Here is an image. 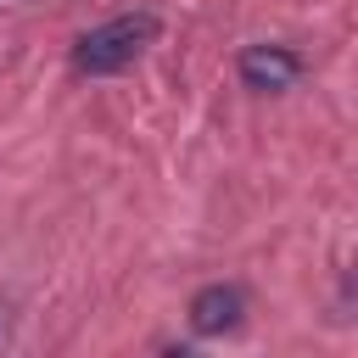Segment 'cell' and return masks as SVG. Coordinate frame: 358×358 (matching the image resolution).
Returning a JSON list of instances; mask_svg holds the SVG:
<instances>
[{
  "label": "cell",
  "instance_id": "obj_1",
  "mask_svg": "<svg viewBox=\"0 0 358 358\" xmlns=\"http://www.w3.org/2000/svg\"><path fill=\"white\" fill-rule=\"evenodd\" d=\"M157 39V17L151 11H123L101 28H90L78 45H73V67L90 73V78H106V73H123L145 45Z\"/></svg>",
  "mask_w": 358,
  "mask_h": 358
},
{
  "label": "cell",
  "instance_id": "obj_2",
  "mask_svg": "<svg viewBox=\"0 0 358 358\" xmlns=\"http://www.w3.org/2000/svg\"><path fill=\"white\" fill-rule=\"evenodd\" d=\"M296 73H302V56L296 50H285V45H246L241 50V84L246 90H285V84H296Z\"/></svg>",
  "mask_w": 358,
  "mask_h": 358
},
{
  "label": "cell",
  "instance_id": "obj_3",
  "mask_svg": "<svg viewBox=\"0 0 358 358\" xmlns=\"http://www.w3.org/2000/svg\"><path fill=\"white\" fill-rule=\"evenodd\" d=\"M241 313H246V302H241L235 285H201L190 296V330L196 336H224V330L241 324Z\"/></svg>",
  "mask_w": 358,
  "mask_h": 358
}]
</instances>
